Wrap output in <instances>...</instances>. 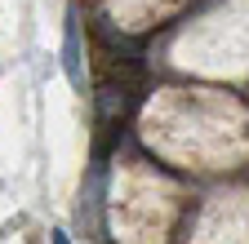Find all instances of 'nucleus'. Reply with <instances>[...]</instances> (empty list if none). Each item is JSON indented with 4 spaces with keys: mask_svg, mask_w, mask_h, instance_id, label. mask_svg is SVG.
I'll return each instance as SVG.
<instances>
[{
    "mask_svg": "<svg viewBox=\"0 0 249 244\" xmlns=\"http://www.w3.org/2000/svg\"><path fill=\"white\" fill-rule=\"evenodd\" d=\"M62 71H67L71 89H85V45H80V9H67L62 22Z\"/></svg>",
    "mask_w": 249,
    "mask_h": 244,
    "instance_id": "obj_1",
    "label": "nucleus"
},
{
    "mask_svg": "<svg viewBox=\"0 0 249 244\" xmlns=\"http://www.w3.org/2000/svg\"><path fill=\"white\" fill-rule=\"evenodd\" d=\"M49 244H71V240L62 235V231H53V235H49Z\"/></svg>",
    "mask_w": 249,
    "mask_h": 244,
    "instance_id": "obj_2",
    "label": "nucleus"
}]
</instances>
